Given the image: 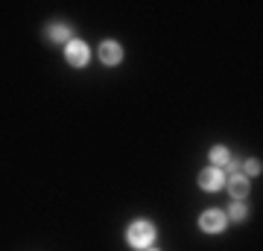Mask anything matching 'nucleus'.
Instances as JSON below:
<instances>
[{"mask_svg":"<svg viewBox=\"0 0 263 251\" xmlns=\"http://www.w3.org/2000/svg\"><path fill=\"white\" fill-rule=\"evenodd\" d=\"M246 216H249V210H246V205H240V202H231V207H228V216H226V219H234V222H243Z\"/></svg>","mask_w":263,"mask_h":251,"instance_id":"9","label":"nucleus"},{"mask_svg":"<svg viewBox=\"0 0 263 251\" xmlns=\"http://www.w3.org/2000/svg\"><path fill=\"white\" fill-rule=\"evenodd\" d=\"M243 176L246 178H249V176H260V161H257V158L246 161V164H243Z\"/></svg>","mask_w":263,"mask_h":251,"instance_id":"10","label":"nucleus"},{"mask_svg":"<svg viewBox=\"0 0 263 251\" xmlns=\"http://www.w3.org/2000/svg\"><path fill=\"white\" fill-rule=\"evenodd\" d=\"M129 245L132 248H149L152 242H155V225L146 222V219H138V222L129 225Z\"/></svg>","mask_w":263,"mask_h":251,"instance_id":"1","label":"nucleus"},{"mask_svg":"<svg viewBox=\"0 0 263 251\" xmlns=\"http://www.w3.org/2000/svg\"><path fill=\"white\" fill-rule=\"evenodd\" d=\"M226 187H228V193L234 196V199H243V196H249V178L243 176V172H231V176L226 178Z\"/></svg>","mask_w":263,"mask_h":251,"instance_id":"6","label":"nucleus"},{"mask_svg":"<svg viewBox=\"0 0 263 251\" xmlns=\"http://www.w3.org/2000/svg\"><path fill=\"white\" fill-rule=\"evenodd\" d=\"M199 187L202 190H211V193H216V190H222L226 187V172L219 167H208L199 172Z\"/></svg>","mask_w":263,"mask_h":251,"instance_id":"2","label":"nucleus"},{"mask_svg":"<svg viewBox=\"0 0 263 251\" xmlns=\"http://www.w3.org/2000/svg\"><path fill=\"white\" fill-rule=\"evenodd\" d=\"M47 38H50V41H65V44H70V41H73V32H70L67 24L56 21V24H50V27H47Z\"/></svg>","mask_w":263,"mask_h":251,"instance_id":"7","label":"nucleus"},{"mask_svg":"<svg viewBox=\"0 0 263 251\" xmlns=\"http://www.w3.org/2000/svg\"><path fill=\"white\" fill-rule=\"evenodd\" d=\"M228 161H231V152H228L226 146H214V149H211V164H214V167L222 169Z\"/></svg>","mask_w":263,"mask_h":251,"instance_id":"8","label":"nucleus"},{"mask_svg":"<svg viewBox=\"0 0 263 251\" xmlns=\"http://www.w3.org/2000/svg\"><path fill=\"white\" fill-rule=\"evenodd\" d=\"M149 251H155V248H149Z\"/></svg>","mask_w":263,"mask_h":251,"instance_id":"11","label":"nucleus"},{"mask_svg":"<svg viewBox=\"0 0 263 251\" xmlns=\"http://www.w3.org/2000/svg\"><path fill=\"white\" fill-rule=\"evenodd\" d=\"M97 56H100L103 65L114 67V65H120V62H123V47L117 44V41H103L100 50H97Z\"/></svg>","mask_w":263,"mask_h":251,"instance_id":"5","label":"nucleus"},{"mask_svg":"<svg viewBox=\"0 0 263 251\" xmlns=\"http://www.w3.org/2000/svg\"><path fill=\"white\" fill-rule=\"evenodd\" d=\"M226 225H228V219H226V214H222V210H205V214L199 216V228H202L205 234L226 231Z\"/></svg>","mask_w":263,"mask_h":251,"instance_id":"3","label":"nucleus"},{"mask_svg":"<svg viewBox=\"0 0 263 251\" xmlns=\"http://www.w3.org/2000/svg\"><path fill=\"white\" fill-rule=\"evenodd\" d=\"M65 59H67V65L85 67L88 59H91V50H88V44H82V41H70V44H65Z\"/></svg>","mask_w":263,"mask_h":251,"instance_id":"4","label":"nucleus"}]
</instances>
